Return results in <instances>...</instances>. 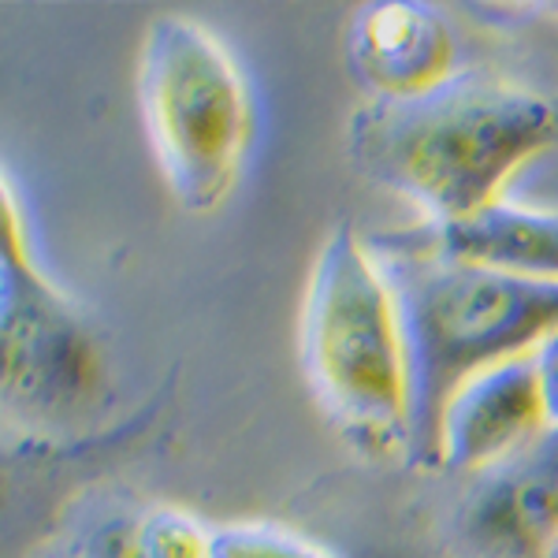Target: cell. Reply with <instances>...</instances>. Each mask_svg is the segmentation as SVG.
Masks as SVG:
<instances>
[{
	"label": "cell",
	"instance_id": "obj_1",
	"mask_svg": "<svg viewBox=\"0 0 558 558\" xmlns=\"http://www.w3.org/2000/svg\"><path fill=\"white\" fill-rule=\"evenodd\" d=\"M558 142V105L488 71H454L395 101H365L347 128L368 183L444 223L492 205L521 165Z\"/></svg>",
	"mask_w": 558,
	"mask_h": 558
},
{
	"label": "cell",
	"instance_id": "obj_2",
	"mask_svg": "<svg viewBox=\"0 0 558 558\" xmlns=\"http://www.w3.org/2000/svg\"><path fill=\"white\" fill-rule=\"evenodd\" d=\"M395 294L410 376V470H432L447 399L473 376L533 354L558 331V279L447 260L395 231L365 239Z\"/></svg>",
	"mask_w": 558,
	"mask_h": 558
},
{
	"label": "cell",
	"instance_id": "obj_3",
	"mask_svg": "<svg viewBox=\"0 0 558 558\" xmlns=\"http://www.w3.org/2000/svg\"><path fill=\"white\" fill-rule=\"evenodd\" d=\"M299 362L331 428L368 458H410V376L395 294L354 223L320 242L299 317Z\"/></svg>",
	"mask_w": 558,
	"mask_h": 558
},
{
	"label": "cell",
	"instance_id": "obj_4",
	"mask_svg": "<svg viewBox=\"0 0 558 558\" xmlns=\"http://www.w3.org/2000/svg\"><path fill=\"white\" fill-rule=\"evenodd\" d=\"M138 108L179 209H220L254 142V101L228 45L191 15L153 20L138 52Z\"/></svg>",
	"mask_w": 558,
	"mask_h": 558
},
{
	"label": "cell",
	"instance_id": "obj_5",
	"mask_svg": "<svg viewBox=\"0 0 558 558\" xmlns=\"http://www.w3.org/2000/svg\"><path fill=\"white\" fill-rule=\"evenodd\" d=\"M101 347L75 302L38 268L31 228L0 172V413L49 425L94 402Z\"/></svg>",
	"mask_w": 558,
	"mask_h": 558
},
{
	"label": "cell",
	"instance_id": "obj_6",
	"mask_svg": "<svg viewBox=\"0 0 558 558\" xmlns=\"http://www.w3.org/2000/svg\"><path fill=\"white\" fill-rule=\"evenodd\" d=\"M458 533L484 558H539L558 533V428L470 476Z\"/></svg>",
	"mask_w": 558,
	"mask_h": 558
},
{
	"label": "cell",
	"instance_id": "obj_7",
	"mask_svg": "<svg viewBox=\"0 0 558 558\" xmlns=\"http://www.w3.org/2000/svg\"><path fill=\"white\" fill-rule=\"evenodd\" d=\"M547 425L536 357L521 354L465 380L436 425V473H481L533 444Z\"/></svg>",
	"mask_w": 558,
	"mask_h": 558
},
{
	"label": "cell",
	"instance_id": "obj_8",
	"mask_svg": "<svg viewBox=\"0 0 558 558\" xmlns=\"http://www.w3.org/2000/svg\"><path fill=\"white\" fill-rule=\"evenodd\" d=\"M347 71L368 101H395L454 75V34L436 4L376 0L362 4L343 38Z\"/></svg>",
	"mask_w": 558,
	"mask_h": 558
},
{
	"label": "cell",
	"instance_id": "obj_9",
	"mask_svg": "<svg viewBox=\"0 0 558 558\" xmlns=\"http://www.w3.org/2000/svg\"><path fill=\"white\" fill-rule=\"evenodd\" d=\"M395 235L447 260H465L525 279H558V209H529L495 197L470 216L421 223Z\"/></svg>",
	"mask_w": 558,
	"mask_h": 558
},
{
	"label": "cell",
	"instance_id": "obj_10",
	"mask_svg": "<svg viewBox=\"0 0 558 558\" xmlns=\"http://www.w3.org/2000/svg\"><path fill=\"white\" fill-rule=\"evenodd\" d=\"M213 533L175 502L123 495L86 502L60 539L75 558H213Z\"/></svg>",
	"mask_w": 558,
	"mask_h": 558
},
{
	"label": "cell",
	"instance_id": "obj_11",
	"mask_svg": "<svg viewBox=\"0 0 558 558\" xmlns=\"http://www.w3.org/2000/svg\"><path fill=\"white\" fill-rule=\"evenodd\" d=\"M213 558H331L317 544L276 525H220L213 533Z\"/></svg>",
	"mask_w": 558,
	"mask_h": 558
},
{
	"label": "cell",
	"instance_id": "obj_12",
	"mask_svg": "<svg viewBox=\"0 0 558 558\" xmlns=\"http://www.w3.org/2000/svg\"><path fill=\"white\" fill-rule=\"evenodd\" d=\"M533 357H536V376H539V395H544L547 425L558 428V331L547 336L544 343L533 350Z\"/></svg>",
	"mask_w": 558,
	"mask_h": 558
},
{
	"label": "cell",
	"instance_id": "obj_13",
	"mask_svg": "<svg viewBox=\"0 0 558 558\" xmlns=\"http://www.w3.org/2000/svg\"><path fill=\"white\" fill-rule=\"evenodd\" d=\"M31 558H75V555H71V547L64 544V539H52V544L38 547Z\"/></svg>",
	"mask_w": 558,
	"mask_h": 558
},
{
	"label": "cell",
	"instance_id": "obj_14",
	"mask_svg": "<svg viewBox=\"0 0 558 558\" xmlns=\"http://www.w3.org/2000/svg\"><path fill=\"white\" fill-rule=\"evenodd\" d=\"M539 558H558V533H555L551 539H547V547L539 551Z\"/></svg>",
	"mask_w": 558,
	"mask_h": 558
},
{
	"label": "cell",
	"instance_id": "obj_15",
	"mask_svg": "<svg viewBox=\"0 0 558 558\" xmlns=\"http://www.w3.org/2000/svg\"><path fill=\"white\" fill-rule=\"evenodd\" d=\"M533 12H539V15H558V4H536Z\"/></svg>",
	"mask_w": 558,
	"mask_h": 558
},
{
	"label": "cell",
	"instance_id": "obj_16",
	"mask_svg": "<svg viewBox=\"0 0 558 558\" xmlns=\"http://www.w3.org/2000/svg\"><path fill=\"white\" fill-rule=\"evenodd\" d=\"M555 105H558V101H555Z\"/></svg>",
	"mask_w": 558,
	"mask_h": 558
}]
</instances>
